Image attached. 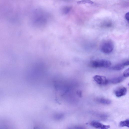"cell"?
Returning a JSON list of instances; mask_svg holds the SVG:
<instances>
[{
    "label": "cell",
    "instance_id": "cell-11",
    "mask_svg": "<svg viewBox=\"0 0 129 129\" xmlns=\"http://www.w3.org/2000/svg\"><path fill=\"white\" fill-rule=\"evenodd\" d=\"M123 76L125 77H127L129 76V68L128 69L125 70L123 73Z\"/></svg>",
    "mask_w": 129,
    "mask_h": 129
},
{
    "label": "cell",
    "instance_id": "cell-4",
    "mask_svg": "<svg viewBox=\"0 0 129 129\" xmlns=\"http://www.w3.org/2000/svg\"><path fill=\"white\" fill-rule=\"evenodd\" d=\"M127 92V88L124 87H122L117 89L115 91V94L116 97H120L125 95Z\"/></svg>",
    "mask_w": 129,
    "mask_h": 129
},
{
    "label": "cell",
    "instance_id": "cell-5",
    "mask_svg": "<svg viewBox=\"0 0 129 129\" xmlns=\"http://www.w3.org/2000/svg\"><path fill=\"white\" fill-rule=\"evenodd\" d=\"M90 125L93 127L102 129H107L110 127L109 125H106L96 121H93L91 123Z\"/></svg>",
    "mask_w": 129,
    "mask_h": 129
},
{
    "label": "cell",
    "instance_id": "cell-1",
    "mask_svg": "<svg viewBox=\"0 0 129 129\" xmlns=\"http://www.w3.org/2000/svg\"><path fill=\"white\" fill-rule=\"evenodd\" d=\"M114 48V44L110 40H105L101 44L100 46L101 51L103 53L107 54L111 53Z\"/></svg>",
    "mask_w": 129,
    "mask_h": 129
},
{
    "label": "cell",
    "instance_id": "cell-6",
    "mask_svg": "<svg viewBox=\"0 0 129 129\" xmlns=\"http://www.w3.org/2000/svg\"><path fill=\"white\" fill-rule=\"evenodd\" d=\"M123 76H120L112 78L110 80L111 83L113 84H116L121 82L125 79Z\"/></svg>",
    "mask_w": 129,
    "mask_h": 129
},
{
    "label": "cell",
    "instance_id": "cell-3",
    "mask_svg": "<svg viewBox=\"0 0 129 129\" xmlns=\"http://www.w3.org/2000/svg\"><path fill=\"white\" fill-rule=\"evenodd\" d=\"M93 79L98 84L100 85H106L108 83V80L105 76L96 75L93 77Z\"/></svg>",
    "mask_w": 129,
    "mask_h": 129
},
{
    "label": "cell",
    "instance_id": "cell-12",
    "mask_svg": "<svg viewBox=\"0 0 129 129\" xmlns=\"http://www.w3.org/2000/svg\"><path fill=\"white\" fill-rule=\"evenodd\" d=\"M125 18L126 19V20H127L128 22H129V12L127 13L125 15Z\"/></svg>",
    "mask_w": 129,
    "mask_h": 129
},
{
    "label": "cell",
    "instance_id": "cell-7",
    "mask_svg": "<svg viewBox=\"0 0 129 129\" xmlns=\"http://www.w3.org/2000/svg\"><path fill=\"white\" fill-rule=\"evenodd\" d=\"M97 100L98 102L104 105H110L111 103V100L108 99L103 98H100L97 99Z\"/></svg>",
    "mask_w": 129,
    "mask_h": 129
},
{
    "label": "cell",
    "instance_id": "cell-9",
    "mask_svg": "<svg viewBox=\"0 0 129 129\" xmlns=\"http://www.w3.org/2000/svg\"><path fill=\"white\" fill-rule=\"evenodd\" d=\"M129 119L121 121L120 123V126L121 127H129Z\"/></svg>",
    "mask_w": 129,
    "mask_h": 129
},
{
    "label": "cell",
    "instance_id": "cell-2",
    "mask_svg": "<svg viewBox=\"0 0 129 129\" xmlns=\"http://www.w3.org/2000/svg\"><path fill=\"white\" fill-rule=\"evenodd\" d=\"M91 65L94 68H108L111 65V62L109 60L105 59H99L92 61Z\"/></svg>",
    "mask_w": 129,
    "mask_h": 129
},
{
    "label": "cell",
    "instance_id": "cell-8",
    "mask_svg": "<svg viewBox=\"0 0 129 129\" xmlns=\"http://www.w3.org/2000/svg\"><path fill=\"white\" fill-rule=\"evenodd\" d=\"M125 67V66L123 62L122 63L117 64L113 66L111 69L115 71H120L123 69Z\"/></svg>",
    "mask_w": 129,
    "mask_h": 129
},
{
    "label": "cell",
    "instance_id": "cell-13",
    "mask_svg": "<svg viewBox=\"0 0 129 129\" xmlns=\"http://www.w3.org/2000/svg\"><path fill=\"white\" fill-rule=\"evenodd\" d=\"M129 61L127 60L124 62L123 63L125 66H128L129 65Z\"/></svg>",
    "mask_w": 129,
    "mask_h": 129
},
{
    "label": "cell",
    "instance_id": "cell-10",
    "mask_svg": "<svg viewBox=\"0 0 129 129\" xmlns=\"http://www.w3.org/2000/svg\"><path fill=\"white\" fill-rule=\"evenodd\" d=\"M77 3L79 4H92L94 3L93 2L90 0H82L77 2Z\"/></svg>",
    "mask_w": 129,
    "mask_h": 129
}]
</instances>
